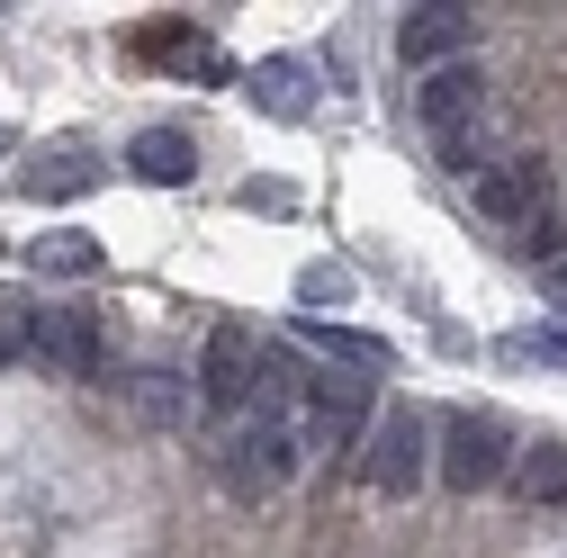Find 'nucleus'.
I'll use <instances>...</instances> for the list:
<instances>
[{
  "mask_svg": "<svg viewBox=\"0 0 567 558\" xmlns=\"http://www.w3.org/2000/svg\"><path fill=\"white\" fill-rule=\"evenodd\" d=\"M298 459H307L298 414H252V424H235V433L217 442V477H226V496H244V505L279 496V486L298 477Z\"/></svg>",
  "mask_w": 567,
  "mask_h": 558,
  "instance_id": "1",
  "label": "nucleus"
},
{
  "mask_svg": "<svg viewBox=\"0 0 567 558\" xmlns=\"http://www.w3.org/2000/svg\"><path fill=\"white\" fill-rule=\"evenodd\" d=\"M442 477L460 486V496H477V486H505L514 477V424L505 414H486V405H460V414H442Z\"/></svg>",
  "mask_w": 567,
  "mask_h": 558,
  "instance_id": "2",
  "label": "nucleus"
},
{
  "mask_svg": "<svg viewBox=\"0 0 567 558\" xmlns=\"http://www.w3.org/2000/svg\"><path fill=\"white\" fill-rule=\"evenodd\" d=\"M361 477H370V496H414L423 477H433V424H423V405H388L379 424H370V451H361Z\"/></svg>",
  "mask_w": 567,
  "mask_h": 558,
  "instance_id": "3",
  "label": "nucleus"
},
{
  "mask_svg": "<svg viewBox=\"0 0 567 558\" xmlns=\"http://www.w3.org/2000/svg\"><path fill=\"white\" fill-rule=\"evenodd\" d=\"M477 217H486V226H514V235H532V244H549V235H558V226H549V163L514 154V163L477 172Z\"/></svg>",
  "mask_w": 567,
  "mask_h": 558,
  "instance_id": "4",
  "label": "nucleus"
},
{
  "mask_svg": "<svg viewBox=\"0 0 567 558\" xmlns=\"http://www.w3.org/2000/svg\"><path fill=\"white\" fill-rule=\"evenodd\" d=\"M477 108H486V73H477V63L423 73V91H414V117L433 126V145H442L451 172H468V126H477Z\"/></svg>",
  "mask_w": 567,
  "mask_h": 558,
  "instance_id": "5",
  "label": "nucleus"
},
{
  "mask_svg": "<svg viewBox=\"0 0 567 558\" xmlns=\"http://www.w3.org/2000/svg\"><path fill=\"white\" fill-rule=\"evenodd\" d=\"M361 424H370V379H307V405H298V442L342 459V451H361Z\"/></svg>",
  "mask_w": 567,
  "mask_h": 558,
  "instance_id": "6",
  "label": "nucleus"
},
{
  "mask_svg": "<svg viewBox=\"0 0 567 558\" xmlns=\"http://www.w3.org/2000/svg\"><path fill=\"white\" fill-rule=\"evenodd\" d=\"M468 45H477V19L460 0H433V10L396 19V63L405 73H451V63H468Z\"/></svg>",
  "mask_w": 567,
  "mask_h": 558,
  "instance_id": "7",
  "label": "nucleus"
},
{
  "mask_svg": "<svg viewBox=\"0 0 567 558\" xmlns=\"http://www.w3.org/2000/svg\"><path fill=\"white\" fill-rule=\"evenodd\" d=\"M252 388H261V342L244 324H217V333H207V352H198V405L207 414H244Z\"/></svg>",
  "mask_w": 567,
  "mask_h": 558,
  "instance_id": "8",
  "label": "nucleus"
},
{
  "mask_svg": "<svg viewBox=\"0 0 567 558\" xmlns=\"http://www.w3.org/2000/svg\"><path fill=\"white\" fill-rule=\"evenodd\" d=\"M37 361L63 370V379H100V370H109L100 316H91V307H37Z\"/></svg>",
  "mask_w": 567,
  "mask_h": 558,
  "instance_id": "9",
  "label": "nucleus"
},
{
  "mask_svg": "<svg viewBox=\"0 0 567 558\" xmlns=\"http://www.w3.org/2000/svg\"><path fill=\"white\" fill-rule=\"evenodd\" d=\"M126 172H135V180H154V189H181V180L198 172V154H189V135H181V126H145V135L126 145Z\"/></svg>",
  "mask_w": 567,
  "mask_h": 558,
  "instance_id": "10",
  "label": "nucleus"
},
{
  "mask_svg": "<svg viewBox=\"0 0 567 558\" xmlns=\"http://www.w3.org/2000/svg\"><path fill=\"white\" fill-rule=\"evenodd\" d=\"M252 108H270V117H307L316 108V73L298 54H270L261 73H252Z\"/></svg>",
  "mask_w": 567,
  "mask_h": 558,
  "instance_id": "11",
  "label": "nucleus"
},
{
  "mask_svg": "<svg viewBox=\"0 0 567 558\" xmlns=\"http://www.w3.org/2000/svg\"><path fill=\"white\" fill-rule=\"evenodd\" d=\"M298 342H316V352L351 361V370H388V342L361 333V324H324V316H298Z\"/></svg>",
  "mask_w": 567,
  "mask_h": 558,
  "instance_id": "12",
  "label": "nucleus"
},
{
  "mask_svg": "<svg viewBox=\"0 0 567 558\" xmlns=\"http://www.w3.org/2000/svg\"><path fill=\"white\" fill-rule=\"evenodd\" d=\"M28 261H37L45 279H91L109 252H100L91 235H37V244H28Z\"/></svg>",
  "mask_w": 567,
  "mask_h": 558,
  "instance_id": "13",
  "label": "nucleus"
},
{
  "mask_svg": "<svg viewBox=\"0 0 567 558\" xmlns=\"http://www.w3.org/2000/svg\"><path fill=\"white\" fill-rule=\"evenodd\" d=\"M514 486H523L532 505H558V496H567V442H532V451L514 459Z\"/></svg>",
  "mask_w": 567,
  "mask_h": 558,
  "instance_id": "14",
  "label": "nucleus"
},
{
  "mask_svg": "<svg viewBox=\"0 0 567 558\" xmlns=\"http://www.w3.org/2000/svg\"><path fill=\"white\" fill-rule=\"evenodd\" d=\"M126 396H135L145 424H181V414H189V379H172V370H135Z\"/></svg>",
  "mask_w": 567,
  "mask_h": 558,
  "instance_id": "15",
  "label": "nucleus"
},
{
  "mask_svg": "<svg viewBox=\"0 0 567 558\" xmlns=\"http://www.w3.org/2000/svg\"><path fill=\"white\" fill-rule=\"evenodd\" d=\"M19 361H37V307L0 298V370H19Z\"/></svg>",
  "mask_w": 567,
  "mask_h": 558,
  "instance_id": "16",
  "label": "nucleus"
},
{
  "mask_svg": "<svg viewBox=\"0 0 567 558\" xmlns=\"http://www.w3.org/2000/svg\"><path fill=\"white\" fill-rule=\"evenodd\" d=\"M298 298H307V307H342V298H351V270H333V261H307V270H298Z\"/></svg>",
  "mask_w": 567,
  "mask_h": 558,
  "instance_id": "17",
  "label": "nucleus"
},
{
  "mask_svg": "<svg viewBox=\"0 0 567 558\" xmlns=\"http://www.w3.org/2000/svg\"><path fill=\"white\" fill-rule=\"evenodd\" d=\"M514 352H523V361H558V370H567V324H532V333H514Z\"/></svg>",
  "mask_w": 567,
  "mask_h": 558,
  "instance_id": "18",
  "label": "nucleus"
},
{
  "mask_svg": "<svg viewBox=\"0 0 567 558\" xmlns=\"http://www.w3.org/2000/svg\"><path fill=\"white\" fill-rule=\"evenodd\" d=\"M91 180H100V172H91V163H63V172H37V180H28V189H37V198H82V189H91Z\"/></svg>",
  "mask_w": 567,
  "mask_h": 558,
  "instance_id": "19",
  "label": "nucleus"
},
{
  "mask_svg": "<svg viewBox=\"0 0 567 558\" xmlns=\"http://www.w3.org/2000/svg\"><path fill=\"white\" fill-rule=\"evenodd\" d=\"M0 154H10V126H0Z\"/></svg>",
  "mask_w": 567,
  "mask_h": 558,
  "instance_id": "20",
  "label": "nucleus"
}]
</instances>
